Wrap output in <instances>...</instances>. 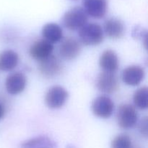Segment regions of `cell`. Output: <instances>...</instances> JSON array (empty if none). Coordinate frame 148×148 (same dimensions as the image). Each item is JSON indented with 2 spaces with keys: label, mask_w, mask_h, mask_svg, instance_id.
<instances>
[{
  "label": "cell",
  "mask_w": 148,
  "mask_h": 148,
  "mask_svg": "<svg viewBox=\"0 0 148 148\" xmlns=\"http://www.w3.org/2000/svg\"><path fill=\"white\" fill-rule=\"evenodd\" d=\"M79 40L85 46H98L103 40L102 27L98 23H87L78 32Z\"/></svg>",
  "instance_id": "6da1fadb"
},
{
  "label": "cell",
  "mask_w": 148,
  "mask_h": 148,
  "mask_svg": "<svg viewBox=\"0 0 148 148\" xmlns=\"http://www.w3.org/2000/svg\"><path fill=\"white\" fill-rule=\"evenodd\" d=\"M88 15L81 7H74L65 12L62 17V23L69 30L82 28L88 23Z\"/></svg>",
  "instance_id": "7a4b0ae2"
},
{
  "label": "cell",
  "mask_w": 148,
  "mask_h": 148,
  "mask_svg": "<svg viewBox=\"0 0 148 148\" xmlns=\"http://www.w3.org/2000/svg\"><path fill=\"white\" fill-rule=\"evenodd\" d=\"M117 122L124 130L133 128L138 120V113L135 107L131 104H122L117 111Z\"/></svg>",
  "instance_id": "3957f363"
},
{
  "label": "cell",
  "mask_w": 148,
  "mask_h": 148,
  "mask_svg": "<svg viewBox=\"0 0 148 148\" xmlns=\"http://www.w3.org/2000/svg\"><path fill=\"white\" fill-rule=\"evenodd\" d=\"M69 94L66 90L60 85H55L48 90L45 95V103L49 108H60L67 101Z\"/></svg>",
  "instance_id": "277c9868"
},
{
  "label": "cell",
  "mask_w": 148,
  "mask_h": 148,
  "mask_svg": "<svg viewBox=\"0 0 148 148\" xmlns=\"http://www.w3.org/2000/svg\"><path fill=\"white\" fill-rule=\"evenodd\" d=\"M91 108L95 116L101 119H108L114 112V103L108 96L102 95L93 100Z\"/></svg>",
  "instance_id": "5b68a950"
},
{
  "label": "cell",
  "mask_w": 148,
  "mask_h": 148,
  "mask_svg": "<svg viewBox=\"0 0 148 148\" xmlns=\"http://www.w3.org/2000/svg\"><path fill=\"white\" fill-rule=\"evenodd\" d=\"M63 66L60 59L53 55L39 62L38 70L46 78H53L62 72Z\"/></svg>",
  "instance_id": "8992f818"
},
{
  "label": "cell",
  "mask_w": 148,
  "mask_h": 148,
  "mask_svg": "<svg viewBox=\"0 0 148 148\" xmlns=\"http://www.w3.org/2000/svg\"><path fill=\"white\" fill-rule=\"evenodd\" d=\"M95 85L98 90L108 94L116 92L119 88V82L116 74L103 71L97 77Z\"/></svg>",
  "instance_id": "52a82bcc"
},
{
  "label": "cell",
  "mask_w": 148,
  "mask_h": 148,
  "mask_svg": "<svg viewBox=\"0 0 148 148\" xmlns=\"http://www.w3.org/2000/svg\"><path fill=\"white\" fill-rule=\"evenodd\" d=\"M81 45L79 40L72 37L64 39L59 47V55L62 59L72 60L79 55Z\"/></svg>",
  "instance_id": "ba28073f"
},
{
  "label": "cell",
  "mask_w": 148,
  "mask_h": 148,
  "mask_svg": "<svg viewBox=\"0 0 148 148\" xmlns=\"http://www.w3.org/2000/svg\"><path fill=\"white\" fill-rule=\"evenodd\" d=\"M27 84L25 75L20 72L11 73L5 79V88L10 95H17L25 90Z\"/></svg>",
  "instance_id": "9c48e42d"
},
{
  "label": "cell",
  "mask_w": 148,
  "mask_h": 148,
  "mask_svg": "<svg viewBox=\"0 0 148 148\" xmlns=\"http://www.w3.org/2000/svg\"><path fill=\"white\" fill-rule=\"evenodd\" d=\"M82 8L88 15L101 19L106 14L108 3L106 0H82Z\"/></svg>",
  "instance_id": "30bf717a"
},
{
  "label": "cell",
  "mask_w": 148,
  "mask_h": 148,
  "mask_svg": "<svg viewBox=\"0 0 148 148\" xmlns=\"http://www.w3.org/2000/svg\"><path fill=\"white\" fill-rule=\"evenodd\" d=\"M145 76V72L144 68L138 65H132L123 70L121 78L123 82L127 85L137 86L141 83Z\"/></svg>",
  "instance_id": "8fae6325"
},
{
  "label": "cell",
  "mask_w": 148,
  "mask_h": 148,
  "mask_svg": "<svg viewBox=\"0 0 148 148\" xmlns=\"http://www.w3.org/2000/svg\"><path fill=\"white\" fill-rule=\"evenodd\" d=\"M53 46L45 39L36 40L33 43L29 50V53L33 59L41 61L52 54Z\"/></svg>",
  "instance_id": "7c38bea8"
},
{
  "label": "cell",
  "mask_w": 148,
  "mask_h": 148,
  "mask_svg": "<svg viewBox=\"0 0 148 148\" xmlns=\"http://www.w3.org/2000/svg\"><path fill=\"white\" fill-rule=\"evenodd\" d=\"M103 30L110 38L119 39L125 33V27L121 20L116 17H111L104 22Z\"/></svg>",
  "instance_id": "4fadbf2b"
},
{
  "label": "cell",
  "mask_w": 148,
  "mask_h": 148,
  "mask_svg": "<svg viewBox=\"0 0 148 148\" xmlns=\"http://www.w3.org/2000/svg\"><path fill=\"white\" fill-rule=\"evenodd\" d=\"M99 64L103 72L116 73L119 66V60L114 51L108 49L100 56Z\"/></svg>",
  "instance_id": "5bb4252c"
},
{
  "label": "cell",
  "mask_w": 148,
  "mask_h": 148,
  "mask_svg": "<svg viewBox=\"0 0 148 148\" xmlns=\"http://www.w3.org/2000/svg\"><path fill=\"white\" fill-rule=\"evenodd\" d=\"M18 54L13 50L7 49L0 52V71L9 72L18 64Z\"/></svg>",
  "instance_id": "9a60e30c"
},
{
  "label": "cell",
  "mask_w": 148,
  "mask_h": 148,
  "mask_svg": "<svg viewBox=\"0 0 148 148\" xmlns=\"http://www.w3.org/2000/svg\"><path fill=\"white\" fill-rule=\"evenodd\" d=\"M42 36L43 39L50 43H58L63 38V30L56 23H47L42 28Z\"/></svg>",
  "instance_id": "2e32d148"
},
{
  "label": "cell",
  "mask_w": 148,
  "mask_h": 148,
  "mask_svg": "<svg viewBox=\"0 0 148 148\" xmlns=\"http://www.w3.org/2000/svg\"><path fill=\"white\" fill-rule=\"evenodd\" d=\"M56 144L46 136H39L23 142L22 148H55Z\"/></svg>",
  "instance_id": "e0dca14e"
},
{
  "label": "cell",
  "mask_w": 148,
  "mask_h": 148,
  "mask_svg": "<svg viewBox=\"0 0 148 148\" xmlns=\"http://www.w3.org/2000/svg\"><path fill=\"white\" fill-rule=\"evenodd\" d=\"M133 101L135 106L140 109H147L148 108V89L147 87L139 88L134 92Z\"/></svg>",
  "instance_id": "ac0fdd59"
},
{
  "label": "cell",
  "mask_w": 148,
  "mask_h": 148,
  "mask_svg": "<svg viewBox=\"0 0 148 148\" xmlns=\"http://www.w3.org/2000/svg\"><path fill=\"white\" fill-rule=\"evenodd\" d=\"M111 148H132L131 138L127 134H119L111 141Z\"/></svg>",
  "instance_id": "d6986e66"
},
{
  "label": "cell",
  "mask_w": 148,
  "mask_h": 148,
  "mask_svg": "<svg viewBox=\"0 0 148 148\" xmlns=\"http://www.w3.org/2000/svg\"><path fill=\"white\" fill-rule=\"evenodd\" d=\"M147 117H145L143 119H142V121L140 123V125H139V130H140V133L145 138H147Z\"/></svg>",
  "instance_id": "ffe728a7"
},
{
  "label": "cell",
  "mask_w": 148,
  "mask_h": 148,
  "mask_svg": "<svg viewBox=\"0 0 148 148\" xmlns=\"http://www.w3.org/2000/svg\"><path fill=\"white\" fill-rule=\"evenodd\" d=\"M4 114H5V107L0 101V120L4 117Z\"/></svg>",
  "instance_id": "44dd1931"
}]
</instances>
